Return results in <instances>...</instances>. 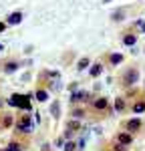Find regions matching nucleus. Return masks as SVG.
Instances as JSON below:
<instances>
[{
  "label": "nucleus",
  "instance_id": "obj_1",
  "mask_svg": "<svg viewBox=\"0 0 145 151\" xmlns=\"http://www.w3.org/2000/svg\"><path fill=\"white\" fill-rule=\"evenodd\" d=\"M16 131L22 133V135H30L34 131V121L30 115H22L18 121H16Z\"/></svg>",
  "mask_w": 145,
  "mask_h": 151
},
{
  "label": "nucleus",
  "instance_id": "obj_2",
  "mask_svg": "<svg viewBox=\"0 0 145 151\" xmlns=\"http://www.w3.org/2000/svg\"><path fill=\"white\" fill-rule=\"evenodd\" d=\"M137 81H139V70L137 69H127L123 73V85L125 87H133Z\"/></svg>",
  "mask_w": 145,
  "mask_h": 151
},
{
  "label": "nucleus",
  "instance_id": "obj_3",
  "mask_svg": "<svg viewBox=\"0 0 145 151\" xmlns=\"http://www.w3.org/2000/svg\"><path fill=\"white\" fill-rule=\"evenodd\" d=\"M143 127V123H141V119H137V117H135V119H129V121H127V123H125V129H127V133H135V131H139V129Z\"/></svg>",
  "mask_w": 145,
  "mask_h": 151
},
{
  "label": "nucleus",
  "instance_id": "obj_4",
  "mask_svg": "<svg viewBox=\"0 0 145 151\" xmlns=\"http://www.w3.org/2000/svg\"><path fill=\"white\" fill-rule=\"evenodd\" d=\"M71 101L72 103H85V101H89V91H72Z\"/></svg>",
  "mask_w": 145,
  "mask_h": 151
},
{
  "label": "nucleus",
  "instance_id": "obj_5",
  "mask_svg": "<svg viewBox=\"0 0 145 151\" xmlns=\"http://www.w3.org/2000/svg\"><path fill=\"white\" fill-rule=\"evenodd\" d=\"M34 95L32 93H26L20 97V103H18V109H22V111H30L32 109V105H30V99H32Z\"/></svg>",
  "mask_w": 145,
  "mask_h": 151
},
{
  "label": "nucleus",
  "instance_id": "obj_6",
  "mask_svg": "<svg viewBox=\"0 0 145 151\" xmlns=\"http://www.w3.org/2000/svg\"><path fill=\"white\" fill-rule=\"evenodd\" d=\"M117 143L123 145V147H127V145H131V143H133V135H131V133H127V131H121L119 135H117Z\"/></svg>",
  "mask_w": 145,
  "mask_h": 151
},
{
  "label": "nucleus",
  "instance_id": "obj_7",
  "mask_svg": "<svg viewBox=\"0 0 145 151\" xmlns=\"http://www.w3.org/2000/svg\"><path fill=\"white\" fill-rule=\"evenodd\" d=\"M93 109L95 111H105L109 107V99H105V97H97V99H93Z\"/></svg>",
  "mask_w": 145,
  "mask_h": 151
},
{
  "label": "nucleus",
  "instance_id": "obj_8",
  "mask_svg": "<svg viewBox=\"0 0 145 151\" xmlns=\"http://www.w3.org/2000/svg\"><path fill=\"white\" fill-rule=\"evenodd\" d=\"M22 22V12H12L6 16V26L10 24V26H16V24Z\"/></svg>",
  "mask_w": 145,
  "mask_h": 151
},
{
  "label": "nucleus",
  "instance_id": "obj_9",
  "mask_svg": "<svg viewBox=\"0 0 145 151\" xmlns=\"http://www.w3.org/2000/svg\"><path fill=\"white\" fill-rule=\"evenodd\" d=\"M135 42H137V35L127 32V35L123 36V45H125V47H135Z\"/></svg>",
  "mask_w": 145,
  "mask_h": 151
},
{
  "label": "nucleus",
  "instance_id": "obj_10",
  "mask_svg": "<svg viewBox=\"0 0 145 151\" xmlns=\"http://www.w3.org/2000/svg\"><path fill=\"white\" fill-rule=\"evenodd\" d=\"M2 70H4V73H16V70H18V63H16V60H6L4 67H2Z\"/></svg>",
  "mask_w": 145,
  "mask_h": 151
},
{
  "label": "nucleus",
  "instance_id": "obj_11",
  "mask_svg": "<svg viewBox=\"0 0 145 151\" xmlns=\"http://www.w3.org/2000/svg\"><path fill=\"white\" fill-rule=\"evenodd\" d=\"M101 73H103V65H101V63H95V65H93V67L89 69V75H91L93 79H97V77L101 75Z\"/></svg>",
  "mask_w": 145,
  "mask_h": 151
},
{
  "label": "nucleus",
  "instance_id": "obj_12",
  "mask_svg": "<svg viewBox=\"0 0 145 151\" xmlns=\"http://www.w3.org/2000/svg\"><path fill=\"white\" fill-rule=\"evenodd\" d=\"M109 63L115 67V65H121L123 63V55H119V52H113V55H109Z\"/></svg>",
  "mask_w": 145,
  "mask_h": 151
},
{
  "label": "nucleus",
  "instance_id": "obj_13",
  "mask_svg": "<svg viewBox=\"0 0 145 151\" xmlns=\"http://www.w3.org/2000/svg\"><path fill=\"white\" fill-rule=\"evenodd\" d=\"M34 97H36V101H40V103H45V101L48 99V91H47V89H38V91L34 93Z\"/></svg>",
  "mask_w": 145,
  "mask_h": 151
},
{
  "label": "nucleus",
  "instance_id": "obj_14",
  "mask_svg": "<svg viewBox=\"0 0 145 151\" xmlns=\"http://www.w3.org/2000/svg\"><path fill=\"white\" fill-rule=\"evenodd\" d=\"M50 113H52L55 119H59V117H60V103H59V101H52V105H50Z\"/></svg>",
  "mask_w": 145,
  "mask_h": 151
},
{
  "label": "nucleus",
  "instance_id": "obj_15",
  "mask_svg": "<svg viewBox=\"0 0 145 151\" xmlns=\"http://www.w3.org/2000/svg\"><path fill=\"white\" fill-rule=\"evenodd\" d=\"M91 65V60H89V57H83V58H79V63H77V70H85L87 67Z\"/></svg>",
  "mask_w": 145,
  "mask_h": 151
},
{
  "label": "nucleus",
  "instance_id": "obj_16",
  "mask_svg": "<svg viewBox=\"0 0 145 151\" xmlns=\"http://www.w3.org/2000/svg\"><path fill=\"white\" fill-rule=\"evenodd\" d=\"M131 111H133V113H143V111H145V101H143V99L137 101V103L131 107Z\"/></svg>",
  "mask_w": 145,
  "mask_h": 151
},
{
  "label": "nucleus",
  "instance_id": "obj_17",
  "mask_svg": "<svg viewBox=\"0 0 145 151\" xmlns=\"http://www.w3.org/2000/svg\"><path fill=\"white\" fill-rule=\"evenodd\" d=\"M20 97H22V95H18V93L10 95V99H8V105H10V107H16V109H18V103H20Z\"/></svg>",
  "mask_w": 145,
  "mask_h": 151
},
{
  "label": "nucleus",
  "instance_id": "obj_18",
  "mask_svg": "<svg viewBox=\"0 0 145 151\" xmlns=\"http://www.w3.org/2000/svg\"><path fill=\"white\" fill-rule=\"evenodd\" d=\"M113 111H117V113H121V111H125V99H115V107H113Z\"/></svg>",
  "mask_w": 145,
  "mask_h": 151
},
{
  "label": "nucleus",
  "instance_id": "obj_19",
  "mask_svg": "<svg viewBox=\"0 0 145 151\" xmlns=\"http://www.w3.org/2000/svg\"><path fill=\"white\" fill-rule=\"evenodd\" d=\"M67 129H71L72 133H75V131H79V129H81V123H79L77 119H71V121L67 123Z\"/></svg>",
  "mask_w": 145,
  "mask_h": 151
},
{
  "label": "nucleus",
  "instance_id": "obj_20",
  "mask_svg": "<svg viewBox=\"0 0 145 151\" xmlns=\"http://www.w3.org/2000/svg\"><path fill=\"white\" fill-rule=\"evenodd\" d=\"M123 16H125V10H115L113 14H111V18H113L115 22H119V20H123Z\"/></svg>",
  "mask_w": 145,
  "mask_h": 151
},
{
  "label": "nucleus",
  "instance_id": "obj_21",
  "mask_svg": "<svg viewBox=\"0 0 145 151\" xmlns=\"http://www.w3.org/2000/svg\"><path fill=\"white\" fill-rule=\"evenodd\" d=\"M71 115H72V119H77V121H79V119H83V117H85V111H83V109H72Z\"/></svg>",
  "mask_w": 145,
  "mask_h": 151
},
{
  "label": "nucleus",
  "instance_id": "obj_22",
  "mask_svg": "<svg viewBox=\"0 0 145 151\" xmlns=\"http://www.w3.org/2000/svg\"><path fill=\"white\" fill-rule=\"evenodd\" d=\"M62 149L65 151H77V143H75V141H67Z\"/></svg>",
  "mask_w": 145,
  "mask_h": 151
},
{
  "label": "nucleus",
  "instance_id": "obj_23",
  "mask_svg": "<svg viewBox=\"0 0 145 151\" xmlns=\"http://www.w3.org/2000/svg\"><path fill=\"white\" fill-rule=\"evenodd\" d=\"M12 123H14V119H12L10 115H6L4 121H2V127H12Z\"/></svg>",
  "mask_w": 145,
  "mask_h": 151
},
{
  "label": "nucleus",
  "instance_id": "obj_24",
  "mask_svg": "<svg viewBox=\"0 0 145 151\" xmlns=\"http://www.w3.org/2000/svg\"><path fill=\"white\" fill-rule=\"evenodd\" d=\"M72 135H75V133H72L71 129H65V133H62V139H69V141H71V139H72Z\"/></svg>",
  "mask_w": 145,
  "mask_h": 151
},
{
  "label": "nucleus",
  "instance_id": "obj_25",
  "mask_svg": "<svg viewBox=\"0 0 145 151\" xmlns=\"http://www.w3.org/2000/svg\"><path fill=\"white\" fill-rule=\"evenodd\" d=\"M137 30H141V32H145V20H137Z\"/></svg>",
  "mask_w": 145,
  "mask_h": 151
},
{
  "label": "nucleus",
  "instance_id": "obj_26",
  "mask_svg": "<svg viewBox=\"0 0 145 151\" xmlns=\"http://www.w3.org/2000/svg\"><path fill=\"white\" fill-rule=\"evenodd\" d=\"M77 149H85V137H81V139H79V143H77Z\"/></svg>",
  "mask_w": 145,
  "mask_h": 151
},
{
  "label": "nucleus",
  "instance_id": "obj_27",
  "mask_svg": "<svg viewBox=\"0 0 145 151\" xmlns=\"http://www.w3.org/2000/svg\"><path fill=\"white\" fill-rule=\"evenodd\" d=\"M113 149H115V151H125V147L119 145V143H115V145H113Z\"/></svg>",
  "mask_w": 145,
  "mask_h": 151
},
{
  "label": "nucleus",
  "instance_id": "obj_28",
  "mask_svg": "<svg viewBox=\"0 0 145 151\" xmlns=\"http://www.w3.org/2000/svg\"><path fill=\"white\" fill-rule=\"evenodd\" d=\"M57 147H65V139H62V137L57 139Z\"/></svg>",
  "mask_w": 145,
  "mask_h": 151
},
{
  "label": "nucleus",
  "instance_id": "obj_29",
  "mask_svg": "<svg viewBox=\"0 0 145 151\" xmlns=\"http://www.w3.org/2000/svg\"><path fill=\"white\" fill-rule=\"evenodd\" d=\"M4 30H6V22H2V20H0V35H2Z\"/></svg>",
  "mask_w": 145,
  "mask_h": 151
},
{
  "label": "nucleus",
  "instance_id": "obj_30",
  "mask_svg": "<svg viewBox=\"0 0 145 151\" xmlns=\"http://www.w3.org/2000/svg\"><path fill=\"white\" fill-rule=\"evenodd\" d=\"M32 119H34V123H40V113H34V117H32Z\"/></svg>",
  "mask_w": 145,
  "mask_h": 151
},
{
  "label": "nucleus",
  "instance_id": "obj_31",
  "mask_svg": "<svg viewBox=\"0 0 145 151\" xmlns=\"http://www.w3.org/2000/svg\"><path fill=\"white\" fill-rule=\"evenodd\" d=\"M2 151H12V149H10V147H4V149H2Z\"/></svg>",
  "mask_w": 145,
  "mask_h": 151
},
{
  "label": "nucleus",
  "instance_id": "obj_32",
  "mask_svg": "<svg viewBox=\"0 0 145 151\" xmlns=\"http://www.w3.org/2000/svg\"><path fill=\"white\" fill-rule=\"evenodd\" d=\"M2 48H4V45H0V50H2Z\"/></svg>",
  "mask_w": 145,
  "mask_h": 151
},
{
  "label": "nucleus",
  "instance_id": "obj_33",
  "mask_svg": "<svg viewBox=\"0 0 145 151\" xmlns=\"http://www.w3.org/2000/svg\"><path fill=\"white\" fill-rule=\"evenodd\" d=\"M0 107H2V99H0Z\"/></svg>",
  "mask_w": 145,
  "mask_h": 151
},
{
  "label": "nucleus",
  "instance_id": "obj_34",
  "mask_svg": "<svg viewBox=\"0 0 145 151\" xmlns=\"http://www.w3.org/2000/svg\"><path fill=\"white\" fill-rule=\"evenodd\" d=\"M0 127H2V123H0Z\"/></svg>",
  "mask_w": 145,
  "mask_h": 151
}]
</instances>
